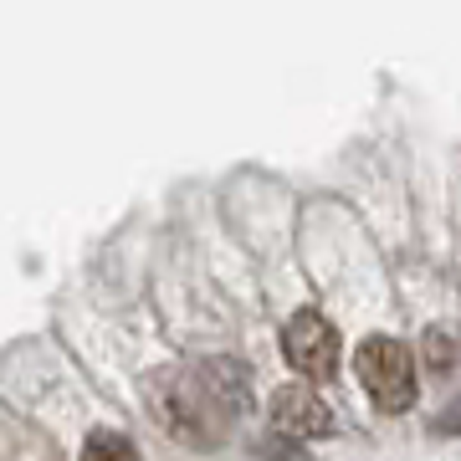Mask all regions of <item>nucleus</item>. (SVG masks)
I'll use <instances>...</instances> for the list:
<instances>
[{"label":"nucleus","instance_id":"f257e3e1","mask_svg":"<svg viewBox=\"0 0 461 461\" xmlns=\"http://www.w3.org/2000/svg\"><path fill=\"white\" fill-rule=\"evenodd\" d=\"M144 400L165 436L211 451V446L230 441L236 420L247 415V375H241V364L226 359L154 369L144 384Z\"/></svg>","mask_w":461,"mask_h":461},{"label":"nucleus","instance_id":"f03ea898","mask_svg":"<svg viewBox=\"0 0 461 461\" xmlns=\"http://www.w3.org/2000/svg\"><path fill=\"white\" fill-rule=\"evenodd\" d=\"M354 375H359L364 395L375 400L379 415H405L415 405V395H420L415 359L400 339H364L354 348Z\"/></svg>","mask_w":461,"mask_h":461},{"label":"nucleus","instance_id":"7ed1b4c3","mask_svg":"<svg viewBox=\"0 0 461 461\" xmlns=\"http://www.w3.org/2000/svg\"><path fill=\"white\" fill-rule=\"evenodd\" d=\"M282 359L293 364L303 379H333L339 375V333L323 313H293L282 329Z\"/></svg>","mask_w":461,"mask_h":461},{"label":"nucleus","instance_id":"20e7f679","mask_svg":"<svg viewBox=\"0 0 461 461\" xmlns=\"http://www.w3.org/2000/svg\"><path fill=\"white\" fill-rule=\"evenodd\" d=\"M272 426L287 430V436H303V441H313V436H333L339 420L323 400L308 390V384H287L272 395Z\"/></svg>","mask_w":461,"mask_h":461},{"label":"nucleus","instance_id":"39448f33","mask_svg":"<svg viewBox=\"0 0 461 461\" xmlns=\"http://www.w3.org/2000/svg\"><path fill=\"white\" fill-rule=\"evenodd\" d=\"M420 354H426V369L436 379H446L451 369H456V359H461V339L451 329H430L426 333V344H420Z\"/></svg>","mask_w":461,"mask_h":461},{"label":"nucleus","instance_id":"423d86ee","mask_svg":"<svg viewBox=\"0 0 461 461\" xmlns=\"http://www.w3.org/2000/svg\"><path fill=\"white\" fill-rule=\"evenodd\" d=\"M83 461H139L129 436H118V430H93L83 446Z\"/></svg>","mask_w":461,"mask_h":461},{"label":"nucleus","instance_id":"0eeeda50","mask_svg":"<svg viewBox=\"0 0 461 461\" xmlns=\"http://www.w3.org/2000/svg\"><path fill=\"white\" fill-rule=\"evenodd\" d=\"M262 461H313V456H308V441H303V436L277 430L272 441H262Z\"/></svg>","mask_w":461,"mask_h":461},{"label":"nucleus","instance_id":"6e6552de","mask_svg":"<svg viewBox=\"0 0 461 461\" xmlns=\"http://www.w3.org/2000/svg\"><path fill=\"white\" fill-rule=\"evenodd\" d=\"M430 436H461V400L456 405H446V411L430 420Z\"/></svg>","mask_w":461,"mask_h":461}]
</instances>
